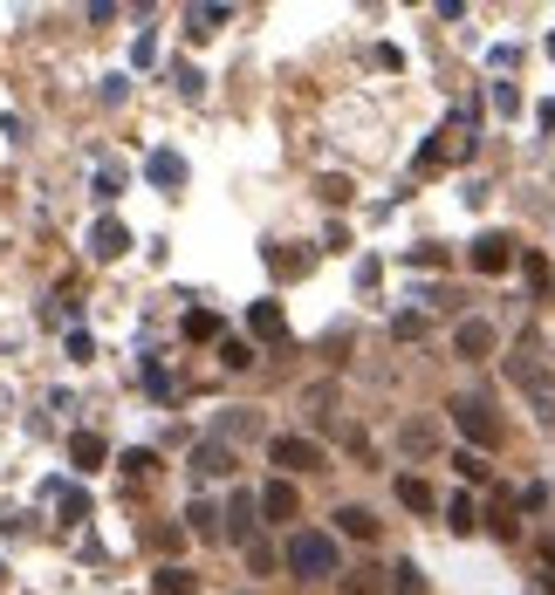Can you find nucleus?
<instances>
[{
    "label": "nucleus",
    "mask_w": 555,
    "mask_h": 595,
    "mask_svg": "<svg viewBox=\"0 0 555 595\" xmlns=\"http://www.w3.org/2000/svg\"><path fill=\"white\" fill-rule=\"evenodd\" d=\"M151 465H158L151 452H123V479H151Z\"/></svg>",
    "instance_id": "30"
},
{
    "label": "nucleus",
    "mask_w": 555,
    "mask_h": 595,
    "mask_svg": "<svg viewBox=\"0 0 555 595\" xmlns=\"http://www.w3.org/2000/svg\"><path fill=\"white\" fill-rule=\"evenodd\" d=\"M452 425H460L481 452L500 445V418H494V404H487V397H452Z\"/></svg>",
    "instance_id": "3"
},
{
    "label": "nucleus",
    "mask_w": 555,
    "mask_h": 595,
    "mask_svg": "<svg viewBox=\"0 0 555 595\" xmlns=\"http://www.w3.org/2000/svg\"><path fill=\"white\" fill-rule=\"evenodd\" d=\"M343 595H391V568H350Z\"/></svg>",
    "instance_id": "12"
},
{
    "label": "nucleus",
    "mask_w": 555,
    "mask_h": 595,
    "mask_svg": "<svg viewBox=\"0 0 555 595\" xmlns=\"http://www.w3.org/2000/svg\"><path fill=\"white\" fill-rule=\"evenodd\" d=\"M391 335H398V343H418V335H425V316H418V308H405V316L391 322Z\"/></svg>",
    "instance_id": "28"
},
{
    "label": "nucleus",
    "mask_w": 555,
    "mask_h": 595,
    "mask_svg": "<svg viewBox=\"0 0 555 595\" xmlns=\"http://www.w3.org/2000/svg\"><path fill=\"white\" fill-rule=\"evenodd\" d=\"M186 527H192V534H206V540L226 534V527H220V513H213V500H192V507H186Z\"/></svg>",
    "instance_id": "20"
},
{
    "label": "nucleus",
    "mask_w": 555,
    "mask_h": 595,
    "mask_svg": "<svg viewBox=\"0 0 555 595\" xmlns=\"http://www.w3.org/2000/svg\"><path fill=\"white\" fill-rule=\"evenodd\" d=\"M302 418H309V425H336V383H309V391H302Z\"/></svg>",
    "instance_id": "9"
},
{
    "label": "nucleus",
    "mask_w": 555,
    "mask_h": 595,
    "mask_svg": "<svg viewBox=\"0 0 555 595\" xmlns=\"http://www.w3.org/2000/svg\"><path fill=\"white\" fill-rule=\"evenodd\" d=\"M192 473H206V479H220V473H234V452L220 445V438H206V445H192Z\"/></svg>",
    "instance_id": "11"
},
{
    "label": "nucleus",
    "mask_w": 555,
    "mask_h": 595,
    "mask_svg": "<svg viewBox=\"0 0 555 595\" xmlns=\"http://www.w3.org/2000/svg\"><path fill=\"white\" fill-rule=\"evenodd\" d=\"M220 21H226V8H186V35L206 41V35H220Z\"/></svg>",
    "instance_id": "18"
},
{
    "label": "nucleus",
    "mask_w": 555,
    "mask_h": 595,
    "mask_svg": "<svg viewBox=\"0 0 555 595\" xmlns=\"http://www.w3.org/2000/svg\"><path fill=\"white\" fill-rule=\"evenodd\" d=\"M391 595H425V575H418L412 561H398V568H391Z\"/></svg>",
    "instance_id": "24"
},
{
    "label": "nucleus",
    "mask_w": 555,
    "mask_h": 595,
    "mask_svg": "<svg viewBox=\"0 0 555 595\" xmlns=\"http://www.w3.org/2000/svg\"><path fill=\"white\" fill-rule=\"evenodd\" d=\"M521 267H528V288H535V295H548V261H542V253H528Z\"/></svg>",
    "instance_id": "29"
},
{
    "label": "nucleus",
    "mask_w": 555,
    "mask_h": 595,
    "mask_svg": "<svg viewBox=\"0 0 555 595\" xmlns=\"http://www.w3.org/2000/svg\"><path fill=\"white\" fill-rule=\"evenodd\" d=\"M220 364H226V370H247V364H255V349H247L240 335H226V343H220Z\"/></svg>",
    "instance_id": "27"
},
{
    "label": "nucleus",
    "mask_w": 555,
    "mask_h": 595,
    "mask_svg": "<svg viewBox=\"0 0 555 595\" xmlns=\"http://www.w3.org/2000/svg\"><path fill=\"white\" fill-rule=\"evenodd\" d=\"M515 267V240L508 233H481L473 240V274H508Z\"/></svg>",
    "instance_id": "7"
},
{
    "label": "nucleus",
    "mask_w": 555,
    "mask_h": 595,
    "mask_svg": "<svg viewBox=\"0 0 555 595\" xmlns=\"http://www.w3.org/2000/svg\"><path fill=\"white\" fill-rule=\"evenodd\" d=\"M452 465H460V479H487V459H481V452H460Z\"/></svg>",
    "instance_id": "32"
},
{
    "label": "nucleus",
    "mask_w": 555,
    "mask_h": 595,
    "mask_svg": "<svg viewBox=\"0 0 555 595\" xmlns=\"http://www.w3.org/2000/svg\"><path fill=\"white\" fill-rule=\"evenodd\" d=\"M247 568H255V575H268V568H274V548H268V540H255V548H247Z\"/></svg>",
    "instance_id": "33"
},
{
    "label": "nucleus",
    "mask_w": 555,
    "mask_h": 595,
    "mask_svg": "<svg viewBox=\"0 0 555 595\" xmlns=\"http://www.w3.org/2000/svg\"><path fill=\"white\" fill-rule=\"evenodd\" d=\"M247 329H255L261 343H282V335H288V322H282V308H274V301H255V308H247Z\"/></svg>",
    "instance_id": "10"
},
{
    "label": "nucleus",
    "mask_w": 555,
    "mask_h": 595,
    "mask_svg": "<svg viewBox=\"0 0 555 595\" xmlns=\"http://www.w3.org/2000/svg\"><path fill=\"white\" fill-rule=\"evenodd\" d=\"M151 595H199V575H186V568H158V575H151Z\"/></svg>",
    "instance_id": "17"
},
{
    "label": "nucleus",
    "mask_w": 555,
    "mask_h": 595,
    "mask_svg": "<svg viewBox=\"0 0 555 595\" xmlns=\"http://www.w3.org/2000/svg\"><path fill=\"white\" fill-rule=\"evenodd\" d=\"M144 171H151V186H165V192H172V186H186V158H179V151H151V165H144Z\"/></svg>",
    "instance_id": "13"
},
{
    "label": "nucleus",
    "mask_w": 555,
    "mask_h": 595,
    "mask_svg": "<svg viewBox=\"0 0 555 595\" xmlns=\"http://www.w3.org/2000/svg\"><path fill=\"white\" fill-rule=\"evenodd\" d=\"M62 521H69V527L90 521V493H83V486H62Z\"/></svg>",
    "instance_id": "23"
},
{
    "label": "nucleus",
    "mask_w": 555,
    "mask_h": 595,
    "mask_svg": "<svg viewBox=\"0 0 555 595\" xmlns=\"http://www.w3.org/2000/svg\"><path fill=\"white\" fill-rule=\"evenodd\" d=\"M255 431H261L255 410H226V418H220V445H226V438H255Z\"/></svg>",
    "instance_id": "21"
},
{
    "label": "nucleus",
    "mask_w": 555,
    "mask_h": 595,
    "mask_svg": "<svg viewBox=\"0 0 555 595\" xmlns=\"http://www.w3.org/2000/svg\"><path fill=\"white\" fill-rule=\"evenodd\" d=\"M494 343H500V335H494V322H481V316H467L460 329H452V349H460V364H487Z\"/></svg>",
    "instance_id": "5"
},
{
    "label": "nucleus",
    "mask_w": 555,
    "mask_h": 595,
    "mask_svg": "<svg viewBox=\"0 0 555 595\" xmlns=\"http://www.w3.org/2000/svg\"><path fill=\"white\" fill-rule=\"evenodd\" d=\"M90 253H96V261H123V253H131V226H123V219H96L90 226Z\"/></svg>",
    "instance_id": "8"
},
{
    "label": "nucleus",
    "mask_w": 555,
    "mask_h": 595,
    "mask_svg": "<svg viewBox=\"0 0 555 595\" xmlns=\"http://www.w3.org/2000/svg\"><path fill=\"white\" fill-rule=\"evenodd\" d=\"M186 335H192V343H213V335H220V316H206V308H192V316H186Z\"/></svg>",
    "instance_id": "25"
},
{
    "label": "nucleus",
    "mask_w": 555,
    "mask_h": 595,
    "mask_svg": "<svg viewBox=\"0 0 555 595\" xmlns=\"http://www.w3.org/2000/svg\"><path fill=\"white\" fill-rule=\"evenodd\" d=\"M336 534H350V540H377V513H370V507H336Z\"/></svg>",
    "instance_id": "15"
},
{
    "label": "nucleus",
    "mask_w": 555,
    "mask_h": 595,
    "mask_svg": "<svg viewBox=\"0 0 555 595\" xmlns=\"http://www.w3.org/2000/svg\"><path fill=\"white\" fill-rule=\"evenodd\" d=\"M255 513H261V500H255V493H234V500H226V513H220V521H226V540L255 548V540H261V534H255V527H261Z\"/></svg>",
    "instance_id": "6"
},
{
    "label": "nucleus",
    "mask_w": 555,
    "mask_h": 595,
    "mask_svg": "<svg viewBox=\"0 0 555 595\" xmlns=\"http://www.w3.org/2000/svg\"><path fill=\"white\" fill-rule=\"evenodd\" d=\"M261 513H268V521H295V486H288V479H274L268 493H261Z\"/></svg>",
    "instance_id": "16"
},
{
    "label": "nucleus",
    "mask_w": 555,
    "mask_h": 595,
    "mask_svg": "<svg viewBox=\"0 0 555 595\" xmlns=\"http://www.w3.org/2000/svg\"><path fill=\"white\" fill-rule=\"evenodd\" d=\"M433 445H439V431H433V425H405V452H412V459H425Z\"/></svg>",
    "instance_id": "26"
},
{
    "label": "nucleus",
    "mask_w": 555,
    "mask_h": 595,
    "mask_svg": "<svg viewBox=\"0 0 555 595\" xmlns=\"http://www.w3.org/2000/svg\"><path fill=\"white\" fill-rule=\"evenodd\" d=\"M69 356H75V364H90V356H96V343H90L83 329H69Z\"/></svg>",
    "instance_id": "34"
},
{
    "label": "nucleus",
    "mask_w": 555,
    "mask_h": 595,
    "mask_svg": "<svg viewBox=\"0 0 555 595\" xmlns=\"http://www.w3.org/2000/svg\"><path fill=\"white\" fill-rule=\"evenodd\" d=\"M268 459L282 465V473H322V445H316V438H302V431L268 438Z\"/></svg>",
    "instance_id": "4"
},
{
    "label": "nucleus",
    "mask_w": 555,
    "mask_h": 595,
    "mask_svg": "<svg viewBox=\"0 0 555 595\" xmlns=\"http://www.w3.org/2000/svg\"><path fill=\"white\" fill-rule=\"evenodd\" d=\"M398 500H405L412 513H433L439 500H433V486H425V479H398Z\"/></svg>",
    "instance_id": "22"
},
{
    "label": "nucleus",
    "mask_w": 555,
    "mask_h": 595,
    "mask_svg": "<svg viewBox=\"0 0 555 595\" xmlns=\"http://www.w3.org/2000/svg\"><path fill=\"white\" fill-rule=\"evenodd\" d=\"M288 568H295L302 582H322V575H343V555H336L330 534L302 527V534H288Z\"/></svg>",
    "instance_id": "2"
},
{
    "label": "nucleus",
    "mask_w": 555,
    "mask_h": 595,
    "mask_svg": "<svg viewBox=\"0 0 555 595\" xmlns=\"http://www.w3.org/2000/svg\"><path fill=\"white\" fill-rule=\"evenodd\" d=\"M316 192L330 199V205H343V199H350V178H336V171H330V178H316Z\"/></svg>",
    "instance_id": "31"
},
{
    "label": "nucleus",
    "mask_w": 555,
    "mask_h": 595,
    "mask_svg": "<svg viewBox=\"0 0 555 595\" xmlns=\"http://www.w3.org/2000/svg\"><path fill=\"white\" fill-rule=\"evenodd\" d=\"M508 377L528 391V404H535L542 431H555V370L542 364V335H535V329H528L521 343H515V356H508Z\"/></svg>",
    "instance_id": "1"
},
{
    "label": "nucleus",
    "mask_w": 555,
    "mask_h": 595,
    "mask_svg": "<svg viewBox=\"0 0 555 595\" xmlns=\"http://www.w3.org/2000/svg\"><path fill=\"white\" fill-rule=\"evenodd\" d=\"M69 465H75V473H96V465H104V438H96V431H75L69 438Z\"/></svg>",
    "instance_id": "14"
},
{
    "label": "nucleus",
    "mask_w": 555,
    "mask_h": 595,
    "mask_svg": "<svg viewBox=\"0 0 555 595\" xmlns=\"http://www.w3.org/2000/svg\"><path fill=\"white\" fill-rule=\"evenodd\" d=\"M446 527H452V534H473V527H481V513H473L467 493H452V500H446Z\"/></svg>",
    "instance_id": "19"
}]
</instances>
